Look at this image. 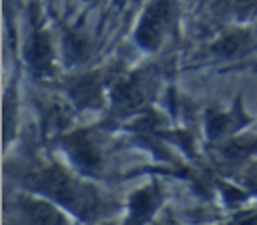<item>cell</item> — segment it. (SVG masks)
I'll return each instance as SVG.
<instances>
[{"label": "cell", "mask_w": 257, "mask_h": 225, "mask_svg": "<svg viewBox=\"0 0 257 225\" xmlns=\"http://www.w3.org/2000/svg\"><path fill=\"white\" fill-rule=\"evenodd\" d=\"M34 187L64 203L82 217H92L100 211V195L90 185L76 181L58 167L44 169L34 175Z\"/></svg>", "instance_id": "1"}, {"label": "cell", "mask_w": 257, "mask_h": 225, "mask_svg": "<svg viewBox=\"0 0 257 225\" xmlns=\"http://www.w3.org/2000/svg\"><path fill=\"white\" fill-rule=\"evenodd\" d=\"M171 24V4L169 2H153L145 10L141 24L137 28V40L147 50H157L163 42V36Z\"/></svg>", "instance_id": "2"}, {"label": "cell", "mask_w": 257, "mask_h": 225, "mask_svg": "<svg viewBox=\"0 0 257 225\" xmlns=\"http://www.w3.org/2000/svg\"><path fill=\"white\" fill-rule=\"evenodd\" d=\"M66 149H68V155L72 157V161L86 169V171H92L100 165V153H98V147L92 143V139L86 135V133H74L70 137H66L64 141Z\"/></svg>", "instance_id": "3"}, {"label": "cell", "mask_w": 257, "mask_h": 225, "mask_svg": "<svg viewBox=\"0 0 257 225\" xmlns=\"http://www.w3.org/2000/svg\"><path fill=\"white\" fill-rule=\"evenodd\" d=\"M20 207L24 211V215L28 217V221L32 225H64V217L62 213L50 205L44 199H34V197H22L20 199Z\"/></svg>", "instance_id": "4"}, {"label": "cell", "mask_w": 257, "mask_h": 225, "mask_svg": "<svg viewBox=\"0 0 257 225\" xmlns=\"http://www.w3.org/2000/svg\"><path fill=\"white\" fill-rule=\"evenodd\" d=\"M147 96V82L141 76H131L116 84L114 88V102L120 108H137L145 102Z\"/></svg>", "instance_id": "5"}, {"label": "cell", "mask_w": 257, "mask_h": 225, "mask_svg": "<svg viewBox=\"0 0 257 225\" xmlns=\"http://www.w3.org/2000/svg\"><path fill=\"white\" fill-rule=\"evenodd\" d=\"M26 58L36 72H50L52 68V44L44 32H34L30 38Z\"/></svg>", "instance_id": "6"}, {"label": "cell", "mask_w": 257, "mask_h": 225, "mask_svg": "<svg viewBox=\"0 0 257 225\" xmlns=\"http://www.w3.org/2000/svg\"><path fill=\"white\" fill-rule=\"evenodd\" d=\"M159 203V195L155 193L153 187H147L131 197V219L126 225H141L145 219L151 217Z\"/></svg>", "instance_id": "7"}, {"label": "cell", "mask_w": 257, "mask_h": 225, "mask_svg": "<svg viewBox=\"0 0 257 225\" xmlns=\"http://www.w3.org/2000/svg\"><path fill=\"white\" fill-rule=\"evenodd\" d=\"M70 94H72V98H74L76 102H80V104H96L98 94H100L96 76H82V78H78V80L72 84Z\"/></svg>", "instance_id": "8"}, {"label": "cell", "mask_w": 257, "mask_h": 225, "mask_svg": "<svg viewBox=\"0 0 257 225\" xmlns=\"http://www.w3.org/2000/svg\"><path fill=\"white\" fill-rule=\"evenodd\" d=\"M249 44V34L247 32H231L227 36H223L219 42H215L213 50L225 56H233L237 52H241L245 46Z\"/></svg>", "instance_id": "9"}, {"label": "cell", "mask_w": 257, "mask_h": 225, "mask_svg": "<svg viewBox=\"0 0 257 225\" xmlns=\"http://www.w3.org/2000/svg\"><path fill=\"white\" fill-rule=\"evenodd\" d=\"M255 149H257V139H253V137H241V139L231 141L225 147V153L231 155L233 159H243V157L251 155Z\"/></svg>", "instance_id": "10"}, {"label": "cell", "mask_w": 257, "mask_h": 225, "mask_svg": "<svg viewBox=\"0 0 257 225\" xmlns=\"http://www.w3.org/2000/svg\"><path fill=\"white\" fill-rule=\"evenodd\" d=\"M235 225H257V211H249V213L239 215Z\"/></svg>", "instance_id": "11"}, {"label": "cell", "mask_w": 257, "mask_h": 225, "mask_svg": "<svg viewBox=\"0 0 257 225\" xmlns=\"http://www.w3.org/2000/svg\"><path fill=\"white\" fill-rule=\"evenodd\" d=\"M247 183H249L253 189H257V165H253V167L247 171Z\"/></svg>", "instance_id": "12"}]
</instances>
